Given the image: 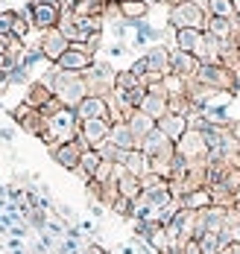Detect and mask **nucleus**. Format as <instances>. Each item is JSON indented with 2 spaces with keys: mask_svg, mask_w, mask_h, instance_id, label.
Instances as JSON below:
<instances>
[{
  "mask_svg": "<svg viewBox=\"0 0 240 254\" xmlns=\"http://www.w3.org/2000/svg\"><path fill=\"white\" fill-rule=\"evenodd\" d=\"M0 140H12V128H0Z\"/></svg>",
  "mask_w": 240,
  "mask_h": 254,
  "instance_id": "28",
  "label": "nucleus"
},
{
  "mask_svg": "<svg viewBox=\"0 0 240 254\" xmlns=\"http://www.w3.org/2000/svg\"><path fill=\"white\" fill-rule=\"evenodd\" d=\"M208 18H235V0H205Z\"/></svg>",
  "mask_w": 240,
  "mask_h": 254,
  "instance_id": "24",
  "label": "nucleus"
},
{
  "mask_svg": "<svg viewBox=\"0 0 240 254\" xmlns=\"http://www.w3.org/2000/svg\"><path fill=\"white\" fill-rule=\"evenodd\" d=\"M126 126L132 128V134L138 137V143H141V140L156 128V120H153L150 114H144V111H132V114L126 117Z\"/></svg>",
  "mask_w": 240,
  "mask_h": 254,
  "instance_id": "21",
  "label": "nucleus"
},
{
  "mask_svg": "<svg viewBox=\"0 0 240 254\" xmlns=\"http://www.w3.org/2000/svg\"><path fill=\"white\" fill-rule=\"evenodd\" d=\"M138 111L150 114L156 123H159L161 117L170 111V97H167V91H164V82H159V85H150V88H147V97H144V102H141V108H138Z\"/></svg>",
  "mask_w": 240,
  "mask_h": 254,
  "instance_id": "8",
  "label": "nucleus"
},
{
  "mask_svg": "<svg viewBox=\"0 0 240 254\" xmlns=\"http://www.w3.org/2000/svg\"><path fill=\"white\" fill-rule=\"evenodd\" d=\"M193 82L217 94H226V91L235 94V70H229L226 64H199Z\"/></svg>",
  "mask_w": 240,
  "mask_h": 254,
  "instance_id": "3",
  "label": "nucleus"
},
{
  "mask_svg": "<svg viewBox=\"0 0 240 254\" xmlns=\"http://www.w3.org/2000/svg\"><path fill=\"white\" fill-rule=\"evenodd\" d=\"M108 131H111V120H85V123H80L77 140L85 149H97L103 140H108Z\"/></svg>",
  "mask_w": 240,
  "mask_h": 254,
  "instance_id": "9",
  "label": "nucleus"
},
{
  "mask_svg": "<svg viewBox=\"0 0 240 254\" xmlns=\"http://www.w3.org/2000/svg\"><path fill=\"white\" fill-rule=\"evenodd\" d=\"M167 24L170 29H202L208 24V12L199 0H182L179 6L167 9Z\"/></svg>",
  "mask_w": 240,
  "mask_h": 254,
  "instance_id": "2",
  "label": "nucleus"
},
{
  "mask_svg": "<svg viewBox=\"0 0 240 254\" xmlns=\"http://www.w3.org/2000/svg\"><path fill=\"white\" fill-rule=\"evenodd\" d=\"M108 140H111L120 152H132V149H138V146H141V143H138V137L132 134V128L126 126V123H111Z\"/></svg>",
  "mask_w": 240,
  "mask_h": 254,
  "instance_id": "17",
  "label": "nucleus"
},
{
  "mask_svg": "<svg viewBox=\"0 0 240 254\" xmlns=\"http://www.w3.org/2000/svg\"><path fill=\"white\" fill-rule=\"evenodd\" d=\"M82 254H108V252L100 246V243H91V246H85V252Z\"/></svg>",
  "mask_w": 240,
  "mask_h": 254,
  "instance_id": "26",
  "label": "nucleus"
},
{
  "mask_svg": "<svg viewBox=\"0 0 240 254\" xmlns=\"http://www.w3.org/2000/svg\"><path fill=\"white\" fill-rule=\"evenodd\" d=\"M100 164H103V158H100V152L97 149H85L80 158V170H77V176L85 178V184L94 178V173L100 170Z\"/></svg>",
  "mask_w": 240,
  "mask_h": 254,
  "instance_id": "23",
  "label": "nucleus"
},
{
  "mask_svg": "<svg viewBox=\"0 0 240 254\" xmlns=\"http://www.w3.org/2000/svg\"><path fill=\"white\" fill-rule=\"evenodd\" d=\"M150 3H138V0H123L120 6H117V12H120V18L123 21H129V24H141L147 15H150Z\"/></svg>",
  "mask_w": 240,
  "mask_h": 254,
  "instance_id": "20",
  "label": "nucleus"
},
{
  "mask_svg": "<svg viewBox=\"0 0 240 254\" xmlns=\"http://www.w3.org/2000/svg\"><path fill=\"white\" fill-rule=\"evenodd\" d=\"M156 126H159V131H164L173 143H179V140L187 134L190 123H187V117H182V114H164Z\"/></svg>",
  "mask_w": 240,
  "mask_h": 254,
  "instance_id": "15",
  "label": "nucleus"
},
{
  "mask_svg": "<svg viewBox=\"0 0 240 254\" xmlns=\"http://www.w3.org/2000/svg\"><path fill=\"white\" fill-rule=\"evenodd\" d=\"M138 3H150V0H138Z\"/></svg>",
  "mask_w": 240,
  "mask_h": 254,
  "instance_id": "32",
  "label": "nucleus"
},
{
  "mask_svg": "<svg viewBox=\"0 0 240 254\" xmlns=\"http://www.w3.org/2000/svg\"><path fill=\"white\" fill-rule=\"evenodd\" d=\"M0 91H3V88H0Z\"/></svg>",
  "mask_w": 240,
  "mask_h": 254,
  "instance_id": "33",
  "label": "nucleus"
},
{
  "mask_svg": "<svg viewBox=\"0 0 240 254\" xmlns=\"http://www.w3.org/2000/svg\"><path fill=\"white\" fill-rule=\"evenodd\" d=\"M123 167H126V173H132V176H138V178H144L147 173H153V164H150V158L141 152V149H132V152L126 155Z\"/></svg>",
  "mask_w": 240,
  "mask_h": 254,
  "instance_id": "22",
  "label": "nucleus"
},
{
  "mask_svg": "<svg viewBox=\"0 0 240 254\" xmlns=\"http://www.w3.org/2000/svg\"><path fill=\"white\" fill-rule=\"evenodd\" d=\"M205 32L214 35L217 41H235V35H238V24H235V18H208Z\"/></svg>",
  "mask_w": 240,
  "mask_h": 254,
  "instance_id": "18",
  "label": "nucleus"
},
{
  "mask_svg": "<svg viewBox=\"0 0 240 254\" xmlns=\"http://www.w3.org/2000/svg\"><path fill=\"white\" fill-rule=\"evenodd\" d=\"M196 70H199V59H196V56L182 53V50L170 53V73H173V76H182V79L190 82V79L196 76Z\"/></svg>",
  "mask_w": 240,
  "mask_h": 254,
  "instance_id": "14",
  "label": "nucleus"
},
{
  "mask_svg": "<svg viewBox=\"0 0 240 254\" xmlns=\"http://www.w3.org/2000/svg\"><path fill=\"white\" fill-rule=\"evenodd\" d=\"M47 117V128H44V143L56 146V143H71L77 140L80 134V120H77V111L74 108H56L53 114H44Z\"/></svg>",
  "mask_w": 240,
  "mask_h": 254,
  "instance_id": "1",
  "label": "nucleus"
},
{
  "mask_svg": "<svg viewBox=\"0 0 240 254\" xmlns=\"http://www.w3.org/2000/svg\"><path fill=\"white\" fill-rule=\"evenodd\" d=\"M235 202H238V204H240V193H238V199H235Z\"/></svg>",
  "mask_w": 240,
  "mask_h": 254,
  "instance_id": "31",
  "label": "nucleus"
},
{
  "mask_svg": "<svg viewBox=\"0 0 240 254\" xmlns=\"http://www.w3.org/2000/svg\"><path fill=\"white\" fill-rule=\"evenodd\" d=\"M38 47H41V53H44V59L50 62V64H56L65 53H68V47H71V41H68V35L56 26V29H47V32H41V41H38Z\"/></svg>",
  "mask_w": 240,
  "mask_h": 254,
  "instance_id": "10",
  "label": "nucleus"
},
{
  "mask_svg": "<svg viewBox=\"0 0 240 254\" xmlns=\"http://www.w3.org/2000/svg\"><path fill=\"white\" fill-rule=\"evenodd\" d=\"M108 53H111V56H123V44H114Z\"/></svg>",
  "mask_w": 240,
  "mask_h": 254,
  "instance_id": "29",
  "label": "nucleus"
},
{
  "mask_svg": "<svg viewBox=\"0 0 240 254\" xmlns=\"http://www.w3.org/2000/svg\"><path fill=\"white\" fill-rule=\"evenodd\" d=\"M205 32L202 29H173V50H182V53H196V47L202 44Z\"/></svg>",
  "mask_w": 240,
  "mask_h": 254,
  "instance_id": "16",
  "label": "nucleus"
},
{
  "mask_svg": "<svg viewBox=\"0 0 240 254\" xmlns=\"http://www.w3.org/2000/svg\"><path fill=\"white\" fill-rule=\"evenodd\" d=\"M15 21H18V12H12V9L0 12V35L12 38V29H15Z\"/></svg>",
  "mask_w": 240,
  "mask_h": 254,
  "instance_id": "25",
  "label": "nucleus"
},
{
  "mask_svg": "<svg viewBox=\"0 0 240 254\" xmlns=\"http://www.w3.org/2000/svg\"><path fill=\"white\" fill-rule=\"evenodd\" d=\"M82 152H85V146H82L80 140H71V143H56V146H50V158H53L62 170H71V173H77V170H80Z\"/></svg>",
  "mask_w": 240,
  "mask_h": 254,
  "instance_id": "11",
  "label": "nucleus"
},
{
  "mask_svg": "<svg viewBox=\"0 0 240 254\" xmlns=\"http://www.w3.org/2000/svg\"><path fill=\"white\" fill-rule=\"evenodd\" d=\"M53 100H56V94L44 85V82H41V79H38V82H32V85H29L27 100H24V102H27L29 108H35V111H44Z\"/></svg>",
  "mask_w": 240,
  "mask_h": 254,
  "instance_id": "19",
  "label": "nucleus"
},
{
  "mask_svg": "<svg viewBox=\"0 0 240 254\" xmlns=\"http://www.w3.org/2000/svg\"><path fill=\"white\" fill-rule=\"evenodd\" d=\"M77 120H111V108H108V97H94L88 94L85 100L77 105Z\"/></svg>",
  "mask_w": 240,
  "mask_h": 254,
  "instance_id": "12",
  "label": "nucleus"
},
{
  "mask_svg": "<svg viewBox=\"0 0 240 254\" xmlns=\"http://www.w3.org/2000/svg\"><path fill=\"white\" fill-rule=\"evenodd\" d=\"M176 155H182L190 164H205L208 158V143H205V134L196 131V128H187V134L176 143Z\"/></svg>",
  "mask_w": 240,
  "mask_h": 254,
  "instance_id": "7",
  "label": "nucleus"
},
{
  "mask_svg": "<svg viewBox=\"0 0 240 254\" xmlns=\"http://www.w3.org/2000/svg\"><path fill=\"white\" fill-rule=\"evenodd\" d=\"M94 62H97V59H94V50H91L88 44H71L68 53L56 62V67H59V70H71V73H85Z\"/></svg>",
  "mask_w": 240,
  "mask_h": 254,
  "instance_id": "6",
  "label": "nucleus"
},
{
  "mask_svg": "<svg viewBox=\"0 0 240 254\" xmlns=\"http://www.w3.org/2000/svg\"><path fill=\"white\" fill-rule=\"evenodd\" d=\"M217 254H235V246H226V249H220Z\"/></svg>",
  "mask_w": 240,
  "mask_h": 254,
  "instance_id": "30",
  "label": "nucleus"
},
{
  "mask_svg": "<svg viewBox=\"0 0 240 254\" xmlns=\"http://www.w3.org/2000/svg\"><path fill=\"white\" fill-rule=\"evenodd\" d=\"M170 47L164 44H150L144 53V62L150 67V73H159V76H170Z\"/></svg>",
  "mask_w": 240,
  "mask_h": 254,
  "instance_id": "13",
  "label": "nucleus"
},
{
  "mask_svg": "<svg viewBox=\"0 0 240 254\" xmlns=\"http://www.w3.org/2000/svg\"><path fill=\"white\" fill-rule=\"evenodd\" d=\"M29 18V24L32 29H41V32H47V29H56L59 21H62V6L56 3V0H41V3H27V12H24Z\"/></svg>",
  "mask_w": 240,
  "mask_h": 254,
  "instance_id": "5",
  "label": "nucleus"
},
{
  "mask_svg": "<svg viewBox=\"0 0 240 254\" xmlns=\"http://www.w3.org/2000/svg\"><path fill=\"white\" fill-rule=\"evenodd\" d=\"M85 82H88V91L94 97H111L114 94V85H117V70L108 64V62H94L85 73Z\"/></svg>",
  "mask_w": 240,
  "mask_h": 254,
  "instance_id": "4",
  "label": "nucleus"
},
{
  "mask_svg": "<svg viewBox=\"0 0 240 254\" xmlns=\"http://www.w3.org/2000/svg\"><path fill=\"white\" fill-rule=\"evenodd\" d=\"M9 44H12V38L0 35V56H3V53H9Z\"/></svg>",
  "mask_w": 240,
  "mask_h": 254,
  "instance_id": "27",
  "label": "nucleus"
}]
</instances>
